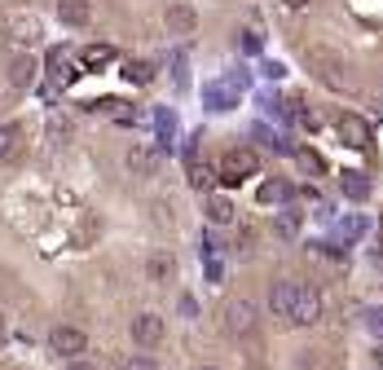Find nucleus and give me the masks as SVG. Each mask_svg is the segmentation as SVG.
<instances>
[{"instance_id":"nucleus-1","label":"nucleus","mask_w":383,"mask_h":370,"mask_svg":"<svg viewBox=\"0 0 383 370\" xmlns=\"http://www.w3.org/2000/svg\"><path fill=\"white\" fill-rule=\"evenodd\" d=\"M255 172H260V154L247 150V146L229 150V154L220 159V168H216V176H220L225 185H242V181H247V176H255Z\"/></svg>"},{"instance_id":"nucleus-2","label":"nucleus","mask_w":383,"mask_h":370,"mask_svg":"<svg viewBox=\"0 0 383 370\" xmlns=\"http://www.w3.org/2000/svg\"><path fill=\"white\" fill-rule=\"evenodd\" d=\"M317 317H322V291L313 282H295V300H291L287 322L291 326H313Z\"/></svg>"},{"instance_id":"nucleus-3","label":"nucleus","mask_w":383,"mask_h":370,"mask_svg":"<svg viewBox=\"0 0 383 370\" xmlns=\"http://www.w3.org/2000/svg\"><path fill=\"white\" fill-rule=\"evenodd\" d=\"M220 322H225V335H251L255 331V304L251 300H229L225 313H220Z\"/></svg>"},{"instance_id":"nucleus-4","label":"nucleus","mask_w":383,"mask_h":370,"mask_svg":"<svg viewBox=\"0 0 383 370\" xmlns=\"http://www.w3.org/2000/svg\"><path fill=\"white\" fill-rule=\"evenodd\" d=\"M48 349L71 361V357H80V353L88 349V335H84L80 326H53V331H48Z\"/></svg>"},{"instance_id":"nucleus-5","label":"nucleus","mask_w":383,"mask_h":370,"mask_svg":"<svg viewBox=\"0 0 383 370\" xmlns=\"http://www.w3.org/2000/svg\"><path fill=\"white\" fill-rule=\"evenodd\" d=\"M5 36H9L14 44L27 49V44H36V40L44 36V26H40L31 14H9V18H5Z\"/></svg>"},{"instance_id":"nucleus-6","label":"nucleus","mask_w":383,"mask_h":370,"mask_svg":"<svg viewBox=\"0 0 383 370\" xmlns=\"http://www.w3.org/2000/svg\"><path fill=\"white\" fill-rule=\"evenodd\" d=\"M71 58H75V49H71V44H53V49L44 53V79H53V84L62 89L66 79L75 75V71H66V66H71Z\"/></svg>"},{"instance_id":"nucleus-7","label":"nucleus","mask_w":383,"mask_h":370,"mask_svg":"<svg viewBox=\"0 0 383 370\" xmlns=\"http://www.w3.org/2000/svg\"><path fill=\"white\" fill-rule=\"evenodd\" d=\"M339 137H344V146H352V150H366L370 146V124L362 119V115H339Z\"/></svg>"},{"instance_id":"nucleus-8","label":"nucleus","mask_w":383,"mask_h":370,"mask_svg":"<svg viewBox=\"0 0 383 370\" xmlns=\"http://www.w3.org/2000/svg\"><path fill=\"white\" fill-rule=\"evenodd\" d=\"M159 164H163V154L155 146H133V150H128V172H133V176H155Z\"/></svg>"},{"instance_id":"nucleus-9","label":"nucleus","mask_w":383,"mask_h":370,"mask_svg":"<svg viewBox=\"0 0 383 370\" xmlns=\"http://www.w3.org/2000/svg\"><path fill=\"white\" fill-rule=\"evenodd\" d=\"M133 339L141 344V349H155V344L163 339V317H155V313H137V317H133Z\"/></svg>"},{"instance_id":"nucleus-10","label":"nucleus","mask_w":383,"mask_h":370,"mask_svg":"<svg viewBox=\"0 0 383 370\" xmlns=\"http://www.w3.org/2000/svg\"><path fill=\"white\" fill-rule=\"evenodd\" d=\"M163 22H168V31H172V36H194V26H198V14H194L190 5H168Z\"/></svg>"},{"instance_id":"nucleus-11","label":"nucleus","mask_w":383,"mask_h":370,"mask_svg":"<svg viewBox=\"0 0 383 370\" xmlns=\"http://www.w3.org/2000/svg\"><path fill=\"white\" fill-rule=\"evenodd\" d=\"M339 190H344V199H352V203H366V199H370V176L348 168V172L339 176Z\"/></svg>"},{"instance_id":"nucleus-12","label":"nucleus","mask_w":383,"mask_h":370,"mask_svg":"<svg viewBox=\"0 0 383 370\" xmlns=\"http://www.w3.org/2000/svg\"><path fill=\"white\" fill-rule=\"evenodd\" d=\"M309 62L317 66V75L326 79V84H335V89L344 84V75H339V58H335V53H322V49H313V53H309Z\"/></svg>"},{"instance_id":"nucleus-13","label":"nucleus","mask_w":383,"mask_h":370,"mask_svg":"<svg viewBox=\"0 0 383 370\" xmlns=\"http://www.w3.org/2000/svg\"><path fill=\"white\" fill-rule=\"evenodd\" d=\"M291 300H295V282H273V291H269V309H273V317H282L287 322V313H291Z\"/></svg>"},{"instance_id":"nucleus-14","label":"nucleus","mask_w":383,"mask_h":370,"mask_svg":"<svg viewBox=\"0 0 383 370\" xmlns=\"http://www.w3.org/2000/svg\"><path fill=\"white\" fill-rule=\"evenodd\" d=\"M111 62H115V44H88V49H80V66L84 71H101Z\"/></svg>"},{"instance_id":"nucleus-15","label":"nucleus","mask_w":383,"mask_h":370,"mask_svg":"<svg viewBox=\"0 0 383 370\" xmlns=\"http://www.w3.org/2000/svg\"><path fill=\"white\" fill-rule=\"evenodd\" d=\"M58 18L66 26H88L93 9H88V0H58Z\"/></svg>"},{"instance_id":"nucleus-16","label":"nucleus","mask_w":383,"mask_h":370,"mask_svg":"<svg viewBox=\"0 0 383 370\" xmlns=\"http://www.w3.org/2000/svg\"><path fill=\"white\" fill-rule=\"evenodd\" d=\"M203 101H208V111H229L238 101V89L234 84H208L203 89Z\"/></svg>"},{"instance_id":"nucleus-17","label":"nucleus","mask_w":383,"mask_h":370,"mask_svg":"<svg viewBox=\"0 0 383 370\" xmlns=\"http://www.w3.org/2000/svg\"><path fill=\"white\" fill-rule=\"evenodd\" d=\"M31 79H36V58H31V53H18V58L9 62V84L14 89H27Z\"/></svg>"},{"instance_id":"nucleus-18","label":"nucleus","mask_w":383,"mask_h":370,"mask_svg":"<svg viewBox=\"0 0 383 370\" xmlns=\"http://www.w3.org/2000/svg\"><path fill=\"white\" fill-rule=\"evenodd\" d=\"M216 181H220V176H216L212 164H198V159L190 164V185H194L198 194H212V190H216Z\"/></svg>"},{"instance_id":"nucleus-19","label":"nucleus","mask_w":383,"mask_h":370,"mask_svg":"<svg viewBox=\"0 0 383 370\" xmlns=\"http://www.w3.org/2000/svg\"><path fill=\"white\" fill-rule=\"evenodd\" d=\"M172 269H176V260H172L168 251H155V256L145 260V278H150V282H168Z\"/></svg>"},{"instance_id":"nucleus-20","label":"nucleus","mask_w":383,"mask_h":370,"mask_svg":"<svg viewBox=\"0 0 383 370\" xmlns=\"http://www.w3.org/2000/svg\"><path fill=\"white\" fill-rule=\"evenodd\" d=\"M203 211H208L212 225H229V221H234V203H229L225 194H208V207H203Z\"/></svg>"},{"instance_id":"nucleus-21","label":"nucleus","mask_w":383,"mask_h":370,"mask_svg":"<svg viewBox=\"0 0 383 370\" xmlns=\"http://www.w3.org/2000/svg\"><path fill=\"white\" fill-rule=\"evenodd\" d=\"M255 199H260V203H287L291 199V185L282 176H273V181H265L260 190H255Z\"/></svg>"},{"instance_id":"nucleus-22","label":"nucleus","mask_w":383,"mask_h":370,"mask_svg":"<svg viewBox=\"0 0 383 370\" xmlns=\"http://www.w3.org/2000/svg\"><path fill=\"white\" fill-rule=\"evenodd\" d=\"M155 128H159V154L172 150V137H176V115L172 111H155Z\"/></svg>"},{"instance_id":"nucleus-23","label":"nucleus","mask_w":383,"mask_h":370,"mask_svg":"<svg viewBox=\"0 0 383 370\" xmlns=\"http://www.w3.org/2000/svg\"><path fill=\"white\" fill-rule=\"evenodd\" d=\"M123 75H128V84H150L155 79V62H128Z\"/></svg>"},{"instance_id":"nucleus-24","label":"nucleus","mask_w":383,"mask_h":370,"mask_svg":"<svg viewBox=\"0 0 383 370\" xmlns=\"http://www.w3.org/2000/svg\"><path fill=\"white\" fill-rule=\"evenodd\" d=\"M295 159H300V168H304V172H313V176H322V172H326L322 154H313V150H295Z\"/></svg>"},{"instance_id":"nucleus-25","label":"nucleus","mask_w":383,"mask_h":370,"mask_svg":"<svg viewBox=\"0 0 383 370\" xmlns=\"http://www.w3.org/2000/svg\"><path fill=\"white\" fill-rule=\"evenodd\" d=\"M238 44H242V53H260L265 49V36L255 31V26H247V31H238Z\"/></svg>"},{"instance_id":"nucleus-26","label":"nucleus","mask_w":383,"mask_h":370,"mask_svg":"<svg viewBox=\"0 0 383 370\" xmlns=\"http://www.w3.org/2000/svg\"><path fill=\"white\" fill-rule=\"evenodd\" d=\"M295 229H300V216H295V211L287 207L282 216H277V234H282V238H295Z\"/></svg>"},{"instance_id":"nucleus-27","label":"nucleus","mask_w":383,"mask_h":370,"mask_svg":"<svg viewBox=\"0 0 383 370\" xmlns=\"http://www.w3.org/2000/svg\"><path fill=\"white\" fill-rule=\"evenodd\" d=\"M123 370H159V361L150 357V353H133V357L123 361Z\"/></svg>"},{"instance_id":"nucleus-28","label":"nucleus","mask_w":383,"mask_h":370,"mask_svg":"<svg viewBox=\"0 0 383 370\" xmlns=\"http://www.w3.org/2000/svg\"><path fill=\"white\" fill-rule=\"evenodd\" d=\"M14 141H18V128L14 124H0V159L14 150Z\"/></svg>"},{"instance_id":"nucleus-29","label":"nucleus","mask_w":383,"mask_h":370,"mask_svg":"<svg viewBox=\"0 0 383 370\" xmlns=\"http://www.w3.org/2000/svg\"><path fill=\"white\" fill-rule=\"evenodd\" d=\"M339 234H344V238H362V234H366V221H362V216H348V221H339Z\"/></svg>"},{"instance_id":"nucleus-30","label":"nucleus","mask_w":383,"mask_h":370,"mask_svg":"<svg viewBox=\"0 0 383 370\" xmlns=\"http://www.w3.org/2000/svg\"><path fill=\"white\" fill-rule=\"evenodd\" d=\"M366 331L383 339V309H370V313H366Z\"/></svg>"},{"instance_id":"nucleus-31","label":"nucleus","mask_w":383,"mask_h":370,"mask_svg":"<svg viewBox=\"0 0 383 370\" xmlns=\"http://www.w3.org/2000/svg\"><path fill=\"white\" fill-rule=\"evenodd\" d=\"M176 309H181V317H194L198 313V300L194 296H181V300H176Z\"/></svg>"},{"instance_id":"nucleus-32","label":"nucleus","mask_w":383,"mask_h":370,"mask_svg":"<svg viewBox=\"0 0 383 370\" xmlns=\"http://www.w3.org/2000/svg\"><path fill=\"white\" fill-rule=\"evenodd\" d=\"M208 278H212V282H220V278H225V264H220L216 256H208Z\"/></svg>"},{"instance_id":"nucleus-33","label":"nucleus","mask_w":383,"mask_h":370,"mask_svg":"<svg viewBox=\"0 0 383 370\" xmlns=\"http://www.w3.org/2000/svg\"><path fill=\"white\" fill-rule=\"evenodd\" d=\"M260 71H265V75H269V79H282V75H287V66H282V62H265V66H260Z\"/></svg>"},{"instance_id":"nucleus-34","label":"nucleus","mask_w":383,"mask_h":370,"mask_svg":"<svg viewBox=\"0 0 383 370\" xmlns=\"http://www.w3.org/2000/svg\"><path fill=\"white\" fill-rule=\"evenodd\" d=\"M48 132H53V137H66L71 128H66V119H48Z\"/></svg>"},{"instance_id":"nucleus-35","label":"nucleus","mask_w":383,"mask_h":370,"mask_svg":"<svg viewBox=\"0 0 383 370\" xmlns=\"http://www.w3.org/2000/svg\"><path fill=\"white\" fill-rule=\"evenodd\" d=\"M66 370H97V366H93V361H84V357H71V366H66Z\"/></svg>"},{"instance_id":"nucleus-36","label":"nucleus","mask_w":383,"mask_h":370,"mask_svg":"<svg viewBox=\"0 0 383 370\" xmlns=\"http://www.w3.org/2000/svg\"><path fill=\"white\" fill-rule=\"evenodd\" d=\"M282 5H287V9H304V5H309V0H282Z\"/></svg>"},{"instance_id":"nucleus-37","label":"nucleus","mask_w":383,"mask_h":370,"mask_svg":"<svg viewBox=\"0 0 383 370\" xmlns=\"http://www.w3.org/2000/svg\"><path fill=\"white\" fill-rule=\"evenodd\" d=\"M379 370H383V349H379Z\"/></svg>"},{"instance_id":"nucleus-38","label":"nucleus","mask_w":383,"mask_h":370,"mask_svg":"<svg viewBox=\"0 0 383 370\" xmlns=\"http://www.w3.org/2000/svg\"><path fill=\"white\" fill-rule=\"evenodd\" d=\"M198 370H216V366H198Z\"/></svg>"},{"instance_id":"nucleus-39","label":"nucleus","mask_w":383,"mask_h":370,"mask_svg":"<svg viewBox=\"0 0 383 370\" xmlns=\"http://www.w3.org/2000/svg\"><path fill=\"white\" fill-rule=\"evenodd\" d=\"M379 106H383V93H379Z\"/></svg>"},{"instance_id":"nucleus-40","label":"nucleus","mask_w":383,"mask_h":370,"mask_svg":"<svg viewBox=\"0 0 383 370\" xmlns=\"http://www.w3.org/2000/svg\"><path fill=\"white\" fill-rule=\"evenodd\" d=\"M374 370H379V366H374Z\"/></svg>"}]
</instances>
